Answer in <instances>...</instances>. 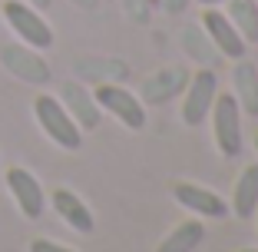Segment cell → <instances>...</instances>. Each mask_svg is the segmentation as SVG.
Listing matches in <instances>:
<instances>
[{"label":"cell","mask_w":258,"mask_h":252,"mask_svg":"<svg viewBox=\"0 0 258 252\" xmlns=\"http://www.w3.org/2000/svg\"><path fill=\"white\" fill-rule=\"evenodd\" d=\"M33 120L56 149L63 153H80L83 149V130L73 123V116L63 110V103L53 93H37L33 96Z\"/></svg>","instance_id":"6da1fadb"},{"label":"cell","mask_w":258,"mask_h":252,"mask_svg":"<svg viewBox=\"0 0 258 252\" xmlns=\"http://www.w3.org/2000/svg\"><path fill=\"white\" fill-rule=\"evenodd\" d=\"M242 110H238L235 96L228 90H222L212 103V113H209V126H212V143L215 153L225 156V160H238L245 153V126H242Z\"/></svg>","instance_id":"7a4b0ae2"},{"label":"cell","mask_w":258,"mask_h":252,"mask_svg":"<svg viewBox=\"0 0 258 252\" xmlns=\"http://www.w3.org/2000/svg\"><path fill=\"white\" fill-rule=\"evenodd\" d=\"M219 93H222V86H219L215 67H199L189 73V83H185L182 96H179V116H182V123L189 130H199L209 120L212 103H215Z\"/></svg>","instance_id":"3957f363"},{"label":"cell","mask_w":258,"mask_h":252,"mask_svg":"<svg viewBox=\"0 0 258 252\" xmlns=\"http://www.w3.org/2000/svg\"><path fill=\"white\" fill-rule=\"evenodd\" d=\"M93 96H96L103 116H113L119 126H126L129 133H143L146 130V103L139 99L136 90H129L126 83H96L93 86Z\"/></svg>","instance_id":"277c9868"},{"label":"cell","mask_w":258,"mask_h":252,"mask_svg":"<svg viewBox=\"0 0 258 252\" xmlns=\"http://www.w3.org/2000/svg\"><path fill=\"white\" fill-rule=\"evenodd\" d=\"M0 17L7 20V27L14 30V37L20 43L33 46V50H50L53 46V27L46 23L43 10L30 7L27 0H4L0 4Z\"/></svg>","instance_id":"5b68a950"},{"label":"cell","mask_w":258,"mask_h":252,"mask_svg":"<svg viewBox=\"0 0 258 252\" xmlns=\"http://www.w3.org/2000/svg\"><path fill=\"white\" fill-rule=\"evenodd\" d=\"M169 196L189 216H199V219H228V199L222 192H215L212 186L196 183V179H172L169 183Z\"/></svg>","instance_id":"8992f818"},{"label":"cell","mask_w":258,"mask_h":252,"mask_svg":"<svg viewBox=\"0 0 258 252\" xmlns=\"http://www.w3.org/2000/svg\"><path fill=\"white\" fill-rule=\"evenodd\" d=\"M0 67L27 86H46L53 80V70L43 60V50H33V46L20 43V40L0 46Z\"/></svg>","instance_id":"52a82bcc"},{"label":"cell","mask_w":258,"mask_h":252,"mask_svg":"<svg viewBox=\"0 0 258 252\" xmlns=\"http://www.w3.org/2000/svg\"><path fill=\"white\" fill-rule=\"evenodd\" d=\"M4 186H7L17 213H20L23 219L37 222L40 216L46 213V189L27 166H7L4 169Z\"/></svg>","instance_id":"ba28073f"},{"label":"cell","mask_w":258,"mask_h":252,"mask_svg":"<svg viewBox=\"0 0 258 252\" xmlns=\"http://www.w3.org/2000/svg\"><path fill=\"white\" fill-rule=\"evenodd\" d=\"M189 73L192 70L185 67V63H166V67L152 70L136 93H139V99H143L146 107H169L172 99L182 96L185 83H189Z\"/></svg>","instance_id":"9c48e42d"},{"label":"cell","mask_w":258,"mask_h":252,"mask_svg":"<svg viewBox=\"0 0 258 252\" xmlns=\"http://www.w3.org/2000/svg\"><path fill=\"white\" fill-rule=\"evenodd\" d=\"M56 99L63 103V110L73 116V123H76L83 133L96 130L99 123H103V110H99L96 96H93V86L80 83V80H63Z\"/></svg>","instance_id":"30bf717a"},{"label":"cell","mask_w":258,"mask_h":252,"mask_svg":"<svg viewBox=\"0 0 258 252\" xmlns=\"http://www.w3.org/2000/svg\"><path fill=\"white\" fill-rule=\"evenodd\" d=\"M199 23H202V30L209 33V40H212V46L219 50L222 60H242V57H248V43H245L242 33L232 27V20L225 17V10L205 7L202 17H199Z\"/></svg>","instance_id":"8fae6325"},{"label":"cell","mask_w":258,"mask_h":252,"mask_svg":"<svg viewBox=\"0 0 258 252\" xmlns=\"http://www.w3.org/2000/svg\"><path fill=\"white\" fill-rule=\"evenodd\" d=\"M46 206H53V213L60 216L73 232L93 236V229H96V216H93L90 206H86V199L80 196V192H73L70 186H56L53 192H46Z\"/></svg>","instance_id":"7c38bea8"},{"label":"cell","mask_w":258,"mask_h":252,"mask_svg":"<svg viewBox=\"0 0 258 252\" xmlns=\"http://www.w3.org/2000/svg\"><path fill=\"white\" fill-rule=\"evenodd\" d=\"M73 80L86 86L96 83H126L129 80V63L122 57H76L73 60Z\"/></svg>","instance_id":"4fadbf2b"},{"label":"cell","mask_w":258,"mask_h":252,"mask_svg":"<svg viewBox=\"0 0 258 252\" xmlns=\"http://www.w3.org/2000/svg\"><path fill=\"white\" fill-rule=\"evenodd\" d=\"M228 216L248 222L258 209V163H248V166L238 169L235 183H232V192H228Z\"/></svg>","instance_id":"5bb4252c"},{"label":"cell","mask_w":258,"mask_h":252,"mask_svg":"<svg viewBox=\"0 0 258 252\" xmlns=\"http://www.w3.org/2000/svg\"><path fill=\"white\" fill-rule=\"evenodd\" d=\"M232 96H235L238 110L245 116H258V67L242 57V60H232Z\"/></svg>","instance_id":"9a60e30c"},{"label":"cell","mask_w":258,"mask_h":252,"mask_svg":"<svg viewBox=\"0 0 258 252\" xmlns=\"http://www.w3.org/2000/svg\"><path fill=\"white\" fill-rule=\"evenodd\" d=\"M179 46H182V54L189 57L192 63H199V67H215V63L222 60L219 50L212 46V40H209V33L202 30L199 20H189V23L179 27Z\"/></svg>","instance_id":"2e32d148"},{"label":"cell","mask_w":258,"mask_h":252,"mask_svg":"<svg viewBox=\"0 0 258 252\" xmlns=\"http://www.w3.org/2000/svg\"><path fill=\"white\" fill-rule=\"evenodd\" d=\"M202 242H205V219L189 216V219L175 222L172 229L159 239L156 252H196Z\"/></svg>","instance_id":"e0dca14e"},{"label":"cell","mask_w":258,"mask_h":252,"mask_svg":"<svg viewBox=\"0 0 258 252\" xmlns=\"http://www.w3.org/2000/svg\"><path fill=\"white\" fill-rule=\"evenodd\" d=\"M222 10L232 20V27L242 33L245 43L255 46L258 43V0H225Z\"/></svg>","instance_id":"ac0fdd59"},{"label":"cell","mask_w":258,"mask_h":252,"mask_svg":"<svg viewBox=\"0 0 258 252\" xmlns=\"http://www.w3.org/2000/svg\"><path fill=\"white\" fill-rule=\"evenodd\" d=\"M122 14H126L129 23H136V27H146L152 20V0H119Z\"/></svg>","instance_id":"d6986e66"},{"label":"cell","mask_w":258,"mask_h":252,"mask_svg":"<svg viewBox=\"0 0 258 252\" xmlns=\"http://www.w3.org/2000/svg\"><path fill=\"white\" fill-rule=\"evenodd\" d=\"M27 252H76L73 245H63L56 239H46V236H33L27 242Z\"/></svg>","instance_id":"ffe728a7"},{"label":"cell","mask_w":258,"mask_h":252,"mask_svg":"<svg viewBox=\"0 0 258 252\" xmlns=\"http://www.w3.org/2000/svg\"><path fill=\"white\" fill-rule=\"evenodd\" d=\"M192 4H196V0H159L162 14H169V17H179V14H185V10H189Z\"/></svg>","instance_id":"44dd1931"},{"label":"cell","mask_w":258,"mask_h":252,"mask_svg":"<svg viewBox=\"0 0 258 252\" xmlns=\"http://www.w3.org/2000/svg\"><path fill=\"white\" fill-rule=\"evenodd\" d=\"M76 10H96L99 7V0H70Z\"/></svg>","instance_id":"7402d4cb"},{"label":"cell","mask_w":258,"mask_h":252,"mask_svg":"<svg viewBox=\"0 0 258 252\" xmlns=\"http://www.w3.org/2000/svg\"><path fill=\"white\" fill-rule=\"evenodd\" d=\"M27 4L37 7V10H50V7H53V0H27Z\"/></svg>","instance_id":"603a6c76"},{"label":"cell","mask_w":258,"mask_h":252,"mask_svg":"<svg viewBox=\"0 0 258 252\" xmlns=\"http://www.w3.org/2000/svg\"><path fill=\"white\" fill-rule=\"evenodd\" d=\"M199 7H222V4H225V0H196Z\"/></svg>","instance_id":"cb8c5ba5"},{"label":"cell","mask_w":258,"mask_h":252,"mask_svg":"<svg viewBox=\"0 0 258 252\" xmlns=\"http://www.w3.org/2000/svg\"><path fill=\"white\" fill-rule=\"evenodd\" d=\"M251 149H255V153H258V130L251 133Z\"/></svg>","instance_id":"d4e9b609"},{"label":"cell","mask_w":258,"mask_h":252,"mask_svg":"<svg viewBox=\"0 0 258 252\" xmlns=\"http://www.w3.org/2000/svg\"><path fill=\"white\" fill-rule=\"evenodd\" d=\"M235 252H258V249H251V245H245V249H235Z\"/></svg>","instance_id":"484cf974"},{"label":"cell","mask_w":258,"mask_h":252,"mask_svg":"<svg viewBox=\"0 0 258 252\" xmlns=\"http://www.w3.org/2000/svg\"><path fill=\"white\" fill-rule=\"evenodd\" d=\"M251 219H255V226H258V209H255V216H251Z\"/></svg>","instance_id":"4316f807"},{"label":"cell","mask_w":258,"mask_h":252,"mask_svg":"<svg viewBox=\"0 0 258 252\" xmlns=\"http://www.w3.org/2000/svg\"><path fill=\"white\" fill-rule=\"evenodd\" d=\"M0 4H4V0H0Z\"/></svg>","instance_id":"83f0119b"}]
</instances>
